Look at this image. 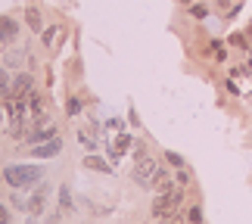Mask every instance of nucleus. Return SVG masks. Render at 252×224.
I'll use <instances>...</instances> for the list:
<instances>
[{"label":"nucleus","instance_id":"f8f14e48","mask_svg":"<svg viewBox=\"0 0 252 224\" xmlns=\"http://www.w3.org/2000/svg\"><path fill=\"white\" fill-rule=\"evenodd\" d=\"M25 103H28V112H32V115H41V109H44V100H41V94H37V91H32V94H28V96H25Z\"/></svg>","mask_w":252,"mask_h":224},{"label":"nucleus","instance_id":"b1692460","mask_svg":"<svg viewBox=\"0 0 252 224\" xmlns=\"http://www.w3.org/2000/svg\"><path fill=\"white\" fill-rule=\"evenodd\" d=\"M212 50H215V60H224V56H227V50H224V44H212Z\"/></svg>","mask_w":252,"mask_h":224},{"label":"nucleus","instance_id":"f03ea898","mask_svg":"<svg viewBox=\"0 0 252 224\" xmlns=\"http://www.w3.org/2000/svg\"><path fill=\"white\" fill-rule=\"evenodd\" d=\"M181 199H184V190L181 187H171L165 193H159V196L153 199V215H156V218H168L171 212L181 206Z\"/></svg>","mask_w":252,"mask_h":224},{"label":"nucleus","instance_id":"6e6552de","mask_svg":"<svg viewBox=\"0 0 252 224\" xmlns=\"http://www.w3.org/2000/svg\"><path fill=\"white\" fill-rule=\"evenodd\" d=\"M47 193H50V187H47V184L41 181L37 184V193H32V196H28V215H41L44 212V206H47Z\"/></svg>","mask_w":252,"mask_h":224},{"label":"nucleus","instance_id":"6ab92c4d","mask_svg":"<svg viewBox=\"0 0 252 224\" xmlns=\"http://www.w3.org/2000/svg\"><path fill=\"white\" fill-rule=\"evenodd\" d=\"M174 181H178L181 187H187V184H190V171L187 168H178V171H174Z\"/></svg>","mask_w":252,"mask_h":224},{"label":"nucleus","instance_id":"2eb2a0df","mask_svg":"<svg viewBox=\"0 0 252 224\" xmlns=\"http://www.w3.org/2000/svg\"><path fill=\"white\" fill-rule=\"evenodd\" d=\"M0 96H9V75L3 65H0Z\"/></svg>","mask_w":252,"mask_h":224},{"label":"nucleus","instance_id":"1a4fd4ad","mask_svg":"<svg viewBox=\"0 0 252 224\" xmlns=\"http://www.w3.org/2000/svg\"><path fill=\"white\" fill-rule=\"evenodd\" d=\"M84 168H91V171H100V174H112V165L100 159V156H94V153H87L84 156Z\"/></svg>","mask_w":252,"mask_h":224},{"label":"nucleus","instance_id":"a878e982","mask_svg":"<svg viewBox=\"0 0 252 224\" xmlns=\"http://www.w3.org/2000/svg\"><path fill=\"white\" fill-rule=\"evenodd\" d=\"M106 128H112V131H122V128H125V122H122V119H109V122H106Z\"/></svg>","mask_w":252,"mask_h":224},{"label":"nucleus","instance_id":"4be33fe9","mask_svg":"<svg viewBox=\"0 0 252 224\" xmlns=\"http://www.w3.org/2000/svg\"><path fill=\"white\" fill-rule=\"evenodd\" d=\"M22 60H25V53H9L6 50V65H19Z\"/></svg>","mask_w":252,"mask_h":224},{"label":"nucleus","instance_id":"39448f33","mask_svg":"<svg viewBox=\"0 0 252 224\" xmlns=\"http://www.w3.org/2000/svg\"><path fill=\"white\" fill-rule=\"evenodd\" d=\"M16 37H19V22L13 16H0V53H6Z\"/></svg>","mask_w":252,"mask_h":224},{"label":"nucleus","instance_id":"bb28decb","mask_svg":"<svg viewBox=\"0 0 252 224\" xmlns=\"http://www.w3.org/2000/svg\"><path fill=\"white\" fill-rule=\"evenodd\" d=\"M0 224H9V209L0 202Z\"/></svg>","mask_w":252,"mask_h":224},{"label":"nucleus","instance_id":"9b49d317","mask_svg":"<svg viewBox=\"0 0 252 224\" xmlns=\"http://www.w3.org/2000/svg\"><path fill=\"white\" fill-rule=\"evenodd\" d=\"M153 190H159V193L171 190V171H168V168H162V165H159V171H156V181H153Z\"/></svg>","mask_w":252,"mask_h":224},{"label":"nucleus","instance_id":"a211bd4d","mask_svg":"<svg viewBox=\"0 0 252 224\" xmlns=\"http://www.w3.org/2000/svg\"><path fill=\"white\" fill-rule=\"evenodd\" d=\"M53 37H56V25H50V28H44V32H41L44 47H50V44H53Z\"/></svg>","mask_w":252,"mask_h":224},{"label":"nucleus","instance_id":"4468645a","mask_svg":"<svg viewBox=\"0 0 252 224\" xmlns=\"http://www.w3.org/2000/svg\"><path fill=\"white\" fill-rule=\"evenodd\" d=\"M65 112H69V115H78V112H81V96H69V103H65Z\"/></svg>","mask_w":252,"mask_h":224},{"label":"nucleus","instance_id":"5701e85b","mask_svg":"<svg viewBox=\"0 0 252 224\" xmlns=\"http://www.w3.org/2000/svg\"><path fill=\"white\" fill-rule=\"evenodd\" d=\"M187 218H190L193 224H199V221H202V212H199V206H193V209L187 212Z\"/></svg>","mask_w":252,"mask_h":224},{"label":"nucleus","instance_id":"aec40b11","mask_svg":"<svg viewBox=\"0 0 252 224\" xmlns=\"http://www.w3.org/2000/svg\"><path fill=\"white\" fill-rule=\"evenodd\" d=\"M230 47H240V50H249V44H246V37H243V34H230Z\"/></svg>","mask_w":252,"mask_h":224},{"label":"nucleus","instance_id":"9d476101","mask_svg":"<svg viewBox=\"0 0 252 224\" xmlns=\"http://www.w3.org/2000/svg\"><path fill=\"white\" fill-rule=\"evenodd\" d=\"M25 25L32 28V32H37V34L44 32V19H41V9H37V6H28L25 9Z\"/></svg>","mask_w":252,"mask_h":224},{"label":"nucleus","instance_id":"cd10ccee","mask_svg":"<svg viewBox=\"0 0 252 224\" xmlns=\"http://www.w3.org/2000/svg\"><path fill=\"white\" fill-rule=\"evenodd\" d=\"M25 224H41V221H37V215H32V218H28Z\"/></svg>","mask_w":252,"mask_h":224},{"label":"nucleus","instance_id":"f257e3e1","mask_svg":"<svg viewBox=\"0 0 252 224\" xmlns=\"http://www.w3.org/2000/svg\"><path fill=\"white\" fill-rule=\"evenodd\" d=\"M44 168L41 165H25V162H13L3 168V181L9 184L13 190H22V187H34V184L44 181Z\"/></svg>","mask_w":252,"mask_h":224},{"label":"nucleus","instance_id":"423d86ee","mask_svg":"<svg viewBox=\"0 0 252 224\" xmlns=\"http://www.w3.org/2000/svg\"><path fill=\"white\" fill-rule=\"evenodd\" d=\"M28 153H32L34 159H53V156L63 153V140L60 137H50V140H44V143H34Z\"/></svg>","mask_w":252,"mask_h":224},{"label":"nucleus","instance_id":"393cba45","mask_svg":"<svg viewBox=\"0 0 252 224\" xmlns=\"http://www.w3.org/2000/svg\"><path fill=\"white\" fill-rule=\"evenodd\" d=\"M190 13H193V16H196V19H206V13H209V9H206V6H202V3H196V6H193V9H190Z\"/></svg>","mask_w":252,"mask_h":224},{"label":"nucleus","instance_id":"dca6fc26","mask_svg":"<svg viewBox=\"0 0 252 224\" xmlns=\"http://www.w3.org/2000/svg\"><path fill=\"white\" fill-rule=\"evenodd\" d=\"M60 206L63 209H72L75 202H72V193H69V187H60Z\"/></svg>","mask_w":252,"mask_h":224},{"label":"nucleus","instance_id":"20e7f679","mask_svg":"<svg viewBox=\"0 0 252 224\" xmlns=\"http://www.w3.org/2000/svg\"><path fill=\"white\" fill-rule=\"evenodd\" d=\"M32 91H34V78L28 75V72H19V75H16V81L9 84V96H6V100L19 103V100H25V96L32 94Z\"/></svg>","mask_w":252,"mask_h":224},{"label":"nucleus","instance_id":"0eeeda50","mask_svg":"<svg viewBox=\"0 0 252 224\" xmlns=\"http://www.w3.org/2000/svg\"><path fill=\"white\" fill-rule=\"evenodd\" d=\"M50 137H56V128H53L50 122H37L34 128L25 134V140L32 143V147H34V143H44V140H50Z\"/></svg>","mask_w":252,"mask_h":224},{"label":"nucleus","instance_id":"ddd939ff","mask_svg":"<svg viewBox=\"0 0 252 224\" xmlns=\"http://www.w3.org/2000/svg\"><path fill=\"white\" fill-rule=\"evenodd\" d=\"M78 140H81V147H84V150H91V153L96 150V140H94V134H91V131H84V128H81V131H78Z\"/></svg>","mask_w":252,"mask_h":224},{"label":"nucleus","instance_id":"f3484780","mask_svg":"<svg viewBox=\"0 0 252 224\" xmlns=\"http://www.w3.org/2000/svg\"><path fill=\"white\" fill-rule=\"evenodd\" d=\"M165 162H168V165H174V168H184V156L171 153V150H165Z\"/></svg>","mask_w":252,"mask_h":224},{"label":"nucleus","instance_id":"412c9836","mask_svg":"<svg viewBox=\"0 0 252 224\" xmlns=\"http://www.w3.org/2000/svg\"><path fill=\"white\" fill-rule=\"evenodd\" d=\"M128 147H131V137H128V134H119V140H115V150H119V153H125Z\"/></svg>","mask_w":252,"mask_h":224},{"label":"nucleus","instance_id":"7ed1b4c3","mask_svg":"<svg viewBox=\"0 0 252 224\" xmlns=\"http://www.w3.org/2000/svg\"><path fill=\"white\" fill-rule=\"evenodd\" d=\"M156 171H159V162L150 159V156H140L137 165H134V184H140V187H153V181H156Z\"/></svg>","mask_w":252,"mask_h":224}]
</instances>
